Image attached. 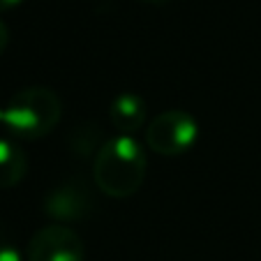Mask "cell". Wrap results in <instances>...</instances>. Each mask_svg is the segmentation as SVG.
Masks as SVG:
<instances>
[{
    "label": "cell",
    "instance_id": "ba28073f",
    "mask_svg": "<svg viewBox=\"0 0 261 261\" xmlns=\"http://www.w3.org/2000/svg\"><path fill=\"white\" fill-rule=\"evenodd\" d=\"M104 146L102 132L97 125H88V127L74 129L72 134V150L79 155H97V150Z\"/></svg>",
    "mask_w": 261,
    "mask_h": 261
},
{
    "label": "cell",
    "instance_id": "9c48e42d",
    "mask_svg": "<svg viewBox=\"0 0 261 261\" xmlns=\"http://www.w3.org/2000/svg\"><path fill=\"white\" fill-rule=\"evenodd\" d=\"M0 261H23L21 252L12 245H0Z\"/></svg>",
    "mask_w": 261,
    "mask_h": 261
},
{
    "label": "cell",
    "instance_id": "30bf717a",
    "mask_svg": "<svg viewBox=\"0 0 261 261\" xmlns=\"http://www.w3.org/2000/svg\"><path fill=\"white\" fill-rule=\"evenodd\" d=\"M7 44H10V30H7V25L0 21V54L7 49Z\"/></svg>",
    "mask_w": 261,
    "mask_h": 261
},
{
    "label": "cell",
    "instance_id": "5b68a950",
    "mask_svg": "<svg viewBox=\"0 0 261 261\" xmlns=\"http://www.w3.org/2000/svg\"><path fill=\"white\" fill-rule=\"evenodd\" d=\"M93 203L95 201L86 185H81L79 180H69L51 190L49 197L44 199V211L51 220L72 222L88 217L93 211Z\"/></svg>",
    "mask_w": 261,
    "mask_h": 261
},
{
    "label": "cell",
    "instance_id": "4fadbf2b",
    "mask_svg": "<svg viewBox=\"0 0 261 261\" xmlns=\"http://www.w3.org/2000/svg\"><path fill=\"white\" fill-rule=\"evenodd\" d=\"M143 3H153V5H160V3H167V0H143Z\"/></svg>",
    "mask_w": 261,
    "mask_h": 261
},
{
    "label": "cell",
    "instance_id": "8fae6325",
    "mask_svg": "<svg viewBox=\"0 0 261 261\" xmlns=\"http://www.w3.org/2000/svg\"><path fill=\"white\" fill-rule=\"evenodd\" d=\"M23 0H0V12H7V10H14L16 5H21Z\"/></svg>",
    "mask_w": 261,
    "mask_h": 261
},
{
    "label": "cell",
    "instance_id": "6da1fadb",
    "mask_svg": "<svg viewBox=\"0 0 261 261\" xmlns=\"http://www.w3.org/2000/svg\"><path fill=\"white\" fill-rule=\"evenodd\" d=\"M146 150L129 134L107 139L93 162L95 185L111 199H127L137 194L146 180Z\"/></svg>",
    "mask_w": 261,
    "mask_h": 261
},
{
    "label": "cell",
    "instance_id": "7c38bea8",
    "mask_svg": "<svg viewBox=\"0 0 261 261\" xmlns=\"http://www.w3.org/2000/svg\"><path fill=\"white\" fill-rule=\"evenodd\" d=\"M0 125H5V109H0Z\"/></svg>",
    "mask_w": 261,
    "mask_h": 261
},
{
    "label": "cell",
    "instance_id": "7a4b0ae2",
    "mask_svg": "<svg viewBox=\"0 0 261 261\" xmlns=\"http://www.w3.org/2000/svg\"><path fill=\"white\" fill-rule=\"evenodd\" d=\"M63 102L46 86H28L5 107V127L19 139H42L58 125Z\"/></svg>",
    "mask_w": 261,
    "mask_h": 261
},
{
    "label": "cell",
    "instance_id": "52a82bcc",
    "mask_svg": "<svg viewBox=\"0 0 261 261\" xmlns=\"http://www.w3.org/2000/svg\"><path fill=\"white\" fill-rule=\"evenodd\" d=\"M28 173V158L12 139H0V188H14Z\"/></svg>",
    "mask_w": 261,
    "mask_h": 261
},
{
    "label": "cell",
    "instance_id": "8992f818",
    "mask_svg": "<svg viewBox=\"0 0 261 261\" xmlns=\"http://www.w3.org/2000/svg\"><path fill=\"white\" fill-rule=\"evenodd\" d=\"M148 116V104L139 93H120L109 104V120L120 134L137 132L143 127Z\"/></svg>",
    "mask_w": 261,
    "mask_h": 261
},
{
    "label": "cell",
    "instance_id": "277c9868",
    "mask_svg": "<svg viewBox=\"0 0 261 261\" xmlns=\"http://www.w3.org/2000/svg\"><path fill=\"white\" fill-rule=\"evenodd\" d=\"M25 261H84V241L72 227L51 222L33 233Z\"/></svg>",
    "mask_w": 261,
    "mask_h": 261
},
{
    "label": "cell",
    "instance_id": "3957f363",
    "mask_svg": "<svg viewBox=\"0 0 261 261\" xmlns=\"http://www.w3.org/2000/svg\"><path fill=\"white\" fill-rule=\"evenodd\" d=\"M199 139V125L192 114L180 109H169L158 114L146 129L148 148L164 158H178L188 153Z\"/></svg>",
    "mask_w": 261,
    "mask_h": 261
}]
</instances>
